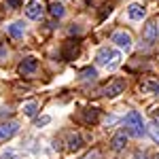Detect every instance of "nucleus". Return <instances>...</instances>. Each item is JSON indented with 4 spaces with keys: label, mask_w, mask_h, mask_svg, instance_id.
I'll list each match as a JSON object with an SVG mask.
<instances>
[{
    "label": "nucleus",
    "mask_w": 159,
    "mask_h": 159,
    "mask_svg": "<svg viewBox=\"0 0 159 159\" xmlns=\"http://www.w3.org/2000/svg\"><path fill=\"white\" fill-rule=\"evenodd\" d=\"M140 89L142 91H148V93H159V81L157 79H144L140 83Z\"/></svg>",
    "instance_id": "obj_9"
},
{
    "label": "nucleus",
    "mask_w": 159,
    "mask_h": 159,
    "mask_svg": "<svg viewBox=\"0 0 159 159\" xmlns=\"http://www.w3.org/2000/svg\"><path fill=\"white\" fill-rule=\"evenodd\" d=\"M19 132V123L9 121V123H0V140H9Z\"/></svg>",
    "instance_id": "obj_4"
},
{
    "label": "nucleus",
    "mask_w": 159,
    "mask_h": 159,
    "mask_svg": "<svg viewBox=\"0 0 159 159\" xmlns=\"http://www.w3.org/2000/svg\"><path fill=\"white\" fill-rule=\"evenodd\" d=\"M83 74H85V79H91V81L96 79V70H93V68H87V70H85Z\"/></svg>",
    "instance_id": "obj_20"
},
{
    "label": "nucleus",
    "mask_w": 159,
    "mask_h": 159,
    "mask_svg": "<svg viewBox=\"0 0 159 159\" xmlns=\"http://www.w3.org/2000/svg\"><path fill=\"white\" fill-rule=\"evenodd\" d=\"M49 13L53 15V17H64V4L53 0V2L49 4Z\"/></svg>",
    "instance_id": "obj_13"
},
{
    "label": "nucleus",
    "mask_w": 159,
    "mask_h": 159,
    "mask_svg": "<svg viewBox=\"0 0 159 159\" xmlns=\"http://www.w3.org/2000/svg\"><path fill=\"white\" fill-rule=\"evenodd\" d=\"M110 40H112L117 47H121V49H125V51L132 49V36H129L127 32H115V34L110 36Z\"/></svg>",
    "instance_id": "obj_5"
},
{
    "label": "nucleus",
    "mask_w": 159,
    "mask_h": 159,
    "mask_svg": "<svg viewBox=\"0 0 159 159\" xmlns=\"http://www.w3.org/2000/svg\"><path fill=\"white\" fill-rule=\"evenodd\" d=\"M79 53V40H66V49H64V57L70 60Z\"/></svg>",
    "instance_id": "obj_11"
},
{
    "label": "nucleus",
    "mask_w": 159,
    "mask_h": 159,
    "mask_svg": "<svg viewBox=\"0 0 159 159\" xmlns=\"http://www.w3.org/2000/svg\"><path fill=\"white\" fill-rule=\"evenodd\" d=\"M127 15H129V19L138 21V19H142V17L147 15V11H144V7H140V4H132L129 11H127Z\"/></svg>",
    "instance_id": "obj_12"
},
{
    "label": "nucleus",
    "mask_w": 159,
    "mask_h": 159,
    "mask_svg": "<svg viewBox=\"0 0 159 159\" xmlns=\"http://www.w3.org/2000/svg\"><path fill=\"white\" fill-rule=\"evenodd\" d=\"M24 112L28 117H34V115H36V102H28L24 106Z\"/></svg>",
    "instance_id": "obj_18"
},
{
    "label": "nucleus",
    "mask_w": 159,
    "mask_h": 159,
    "mask_svg": "<svg viewBox=\"0 0 159 159\" xmlns=\"http://www.w3.org/2000/svg\"><path fill=\"white\" fill-rule=\"evenodd\" d=\"M9 34H11L13 38H21L24 36V24H13V25H9Z\"/></svg>",
    "instance_id": "obj_14"
},
{
    "label": "nucleus",
    "mask_w": 159,
    "mask_h": 159,
    "mask_svg": "<svg viewBox=\"0 0 159 159\" xmlns=\"http://www.w3.org/2000/svg\"><path fill=\"white\" fill-rule=\"evenodd\" d=\"M21 0H7V9H17Z\"/></svg>",
    "instance_id": "obj_21"
},
{
    "label": "nucleus",
    "mask_w": 159,
    "mask_h": 159,
    "mask_svg": "<svg viewBox=\"0 0 159 159\" xmlns=\"http://www.w3.org/2000/svg\"><path fill=\"white\" fill-rule=\"evenodd\" d=\"M123 89H125V81L123 79H112L108 81L106 85L100 89V96H106V98H115V96H119Z\"/></svg>",
    "instance_id": "obj_3"
},
{
    "label": "nucleus",
    "mask_w": 159,
    "mask_h": 159,
    "mask_svg": "<svg viewBox=\"0 0 159 159\" xmlns=\"http://www.w3.org/2000/svg\"><path fill=\"white\" fill-rule=\"evenodd\" d=\"M25 15H28L30 19L43 17V4H40V2H30V4L25 7Z\"/></svg>",
    "instance_id": "obj_8"
},
{
    "label": "nucleus",
    "mask_w": 159,
    "mask_h": 159,
    "mask_svg": "<svg viewBox=\"0 0 159 159\" xmlns=\"http://www.w3.org/2000/svg\"><path fill=\"white\" fill-rule=\"evenodd\" d=\"M138 159H147V155H144V153H142V155H138Z\"/></svg>",
    "instance_id": "obj_22"
},
{
    "label": "nucleus",
    "mask_w": 159,
    "mask_h": 159,
    "mask_svg": "<svg viewBox=\"0 0 159 159\" xmlns=\"http://www.w3.org/2000/svg\"><path fill=\"white\" fill-rule=\"evenodd\" d=\"M125 129H127V132H129L132 136H136V138L144 136L147 127H144V121H142V117H140L136 110H132V112H127V115H125Z\"/></svg>",
    "instance_id": "obj_1"
},
{
    "label": "nucleus",
    "mask_w": 159,
    "mask_h": 159,
    "mask_svg": "<svg viewBox=\"0 0 159 159\" xmlns=\"http://www.w3.org/2000/svg\"><path fill=\"white\" fill-rule=\"evenodd\" d=\"M36 68H38V60H36V57H25V60L19 64L17 70H19V74H24V76H25V74L36 72Z\"/></svg>",
    "instance_id": "obj_6"
},
{
    "label": "nucleus",
    "mask_w": 159,
    "mask_h": 159,
    "mask_svg": "<svg viewBox=\"0 0 159 159\" xmlns=\"http://www.w3.org/2000/svg\"><path fill=\"white\" fill-rule=\"evenodd\" d=\"M155 119H159V108H157V110H155Z\"/></svg>",
    "instance_id": "obj_23"
},
{
    "label": "nucleus",
    "mask_w": 159,
    "mask_h": 159,
    "mask_svg": "<svg viewBox=\"0 0 159 159\" xmlns=\"http://www.w3.org/2000/svg\"><path fill=\"white\" fill-rule=\"evenodd\" d=\"M81 144H83L81 136H79V134H74L72 138H70V144H68V151H76V148H81Z\"/></svg>",
    "instance_id": "obj_16"
},
{
    "label": "nucleus",
    "mask_w": 159,
    "mask_h": 159,
    "mask_svg": "<svg viewBox=\"0 0 159 159\" xmlns=\"http://www.w3.org/2000/svg\"><path fill=\"white\" fill-rule=\"evenodd\" d=\"M49 121H51L49 117H38L36 121H34V125H36V127H40V125H47Z\"/></svg>",
    "instance_id": "obj_19"
},
{
    "label": "nucleus",
    "mask_w": 159,
    "mask_h": 159,
    "mask_svg": "<svg viewBox=\"0 0 159 159\" xmlns=\"http://www.w3.org/2000/svg\"><path fill=\"white\" fill-rule=\"evenodd\" d=\"M148 134L153 136V140L159 144V125L157 123H151V125H148Z\"/></svg>",
    "instance_id": "obj_17"
},
{
    "label": "nucleus",
    "mask_w": 159,
    "mask_h": 159,
    "mask_svg": "<svg viewBox=\"0 0 159 159\" xmlns=\"http://www.w3.org/2000/svg\"><path fill=\"white\" fill-rule=\"evenodd\" d=\"M155 159H159V155H157V157H155Z\"/></svg>",
    "instance_id": "obj_24"
},
{
    "label": "nucleus",
    "mask_w": 159,
    "mask_h": 159,
    "mask_svg": "<svg viewBox=\"0 0 159 159\" xmlns=\"http://www.w3.org/2000/svg\"><path fill=\"white\" fill-rule=\"evenodd\" d=\"M112 148L115 151H123L125 148V144H127V134L125 132H119V134H115V138H112Z\"/></svg>",
    "instance_id": "obj_10"
},
{
    "label": "nucleus",
    "mask_w": 159,
    "mask_h": 159,
    "mask_svg": "<svg viewBox=\"0 0 159 159\" xmlns=\"http://www.w3.org/2000/svg\"><path fill=\"white\" fill-rule=\"evenodd\" d=\"M119 61H121V55H119V51H112L108 47H104V49L98 51V55H96V64L98 66H106V68H117L119 66Z\"/></svg>",
    "instance_id": "obj_2"
},
{
    "label": "nucleus",
    "mask_w": 159,
    "mask_h": 159,
    "mask_svg": "<svg viewBox=\"0 0 159 159\" xmlns=\"http://www.w3.org/2000/svg\"><path fill=\"white\" fill-rule=\"evenodd\" d=\"M142 36H144V40H147V45H153V43L157 40V24H155V21H147Z\"/></svg>",
    "instance_id": "obj_7"
},
{
    "label": "nucleus",
    "mask_w": 159,
    "mask_h": 159,
    "mask_svg": "<svg viewBox=\"0 0 159 159\" xmlns=\"http://www.w3.org/2000/svg\"><path fill=\"white\" fill-rule=\"evenodd\" d=\"M83 117H85L87 123H96V121H98V110H96V108H87L85 112H83Z\"/></svg>",
    "instance_id": "obj_15"
}]
</instances>
